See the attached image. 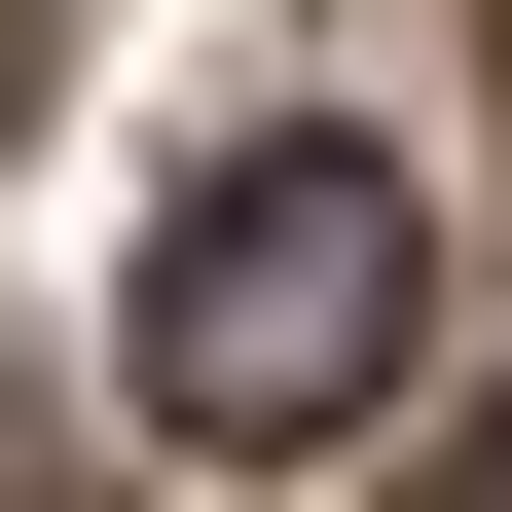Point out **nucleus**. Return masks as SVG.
Masks as SVG:
<instances>
[{"mask_svg": "<svg viewBox=\"0 0 512 512\" xmlns=\"http://www.w3.org/2000/svg\"><path fill=\"white\" fill-rule=\"evenodd\" d=\"M0 512H110V476H74V439H37V403H0Z\"/></svg>", "mask_w": 512, "mask_h": 512, "instance_id": "nucleus-3", "label": "nucleus"}, {"mask_svg": "<svg viewBox=\"0 0 512 512\" xmlns=\"http://www.w3.org/2000/svg\"><path fill=\"white\" fill-rule=\"evenodd\" d=\"M0 147H37V0H0Z\"/></svg>", "mask_w": 512, "mask_h": 512, "instance_id": "nucleus-4", "label": "nucleus"}, {"mask_svg": "<svg viewBox=\"0 0 512 512\" xmlns=\"http://www.w3.org/2000/svg\"><path fill=\"white\" fill-rule=\"evenodd\" d=\"M403 330H439V220L366 147H220L147 220V439L183 476H330V439L403 403Z\"/></svg>", "mask_w": 512, "mask_h": 512, "instance_id": "nucleus-1", "label": "nucleus"}, {"mask_svg": "<svg viewBox=\"0 0 512 512\" xmlns=\"http://www.w3.org/2000/svg\"><path fill=\"white\" fill-rule=\"evenodd\" d=\"M403 512H512V366H476V403H439V476H403Z\"/></svg>", "mask_w": 512, "mask_h": 512, "instance_id": "nucleus-2", "label": "nucleus"}]
</instances>
